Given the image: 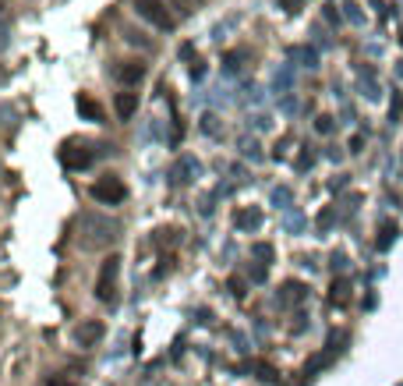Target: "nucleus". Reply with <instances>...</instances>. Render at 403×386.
Returning a JSON list of instances; mask_svg holds the SVG:
<instances>
[{
	"label": "nucleus",
	"instance_id": "1",
	"mask_svg": "<svg viewBox=\"0 0 403 386\" xmlns=\"http://www.w3.org/2000/svg\"><path fill=\"white\" fill-rule=\"evenodd\" d=\"M89 195L99 202V206H120V202L127 198V185H124L120 177L106 174V177H99V181H92V185H89Z\"/></svg>",
	"mask_w": 403,
	"mask_h": 386
},
{
	"label": "nucleus",
	"instance_id": "2",
	"mask_svg": "<svg viewBox=\"0 0 403 386\" xmlns=\"http://www.w3.org/2000/svg\"><path fill=\"white\" fill-rule=\"evenodd\" d=\"M117 273H120V259L110 255V259H103V266H99V280H96V298L106 301V305H114L117 301Z\"/></svg>",
	"mask_w": 403,
	"mask_h": 386
},
{
	"label": "nucleus",
	"instance_id": "3",
	"mask_svg": "<svg viewBox=\"0 0 403 386\" xmlns=\"http://www.w3.org/2000/svg\"><path fill=\"white\" fill-rule=\"evenodd\" d=\"M135 14L138 18H145L148 25H156V29H174V18L166 14V8H163V0H135Z\"/></svg>",
	"mask_w": 403,
	"mask_h": 386
},
{
	"label": "nucleus",
	"instance_id": "4",
	"mask_svg": "<svg viewBox=\"0 0 403 386\" xmlns=\"http://www.w3.org/2000/svg\"><path fill=\"white\" fill-rule=\"evenodd\" d=\"M92 159H96V153L89 146H64L60 149V164L68 170H85V167H92Z\"/></svg>",
	"mask_w": 403,
	"mask_h": 386
},
{
	"label": "nucleus",
	"instance_id": "5",
	"mask_svg": "<svg viewBox=\"0 0 403 386\" xmlns=\"http://www.w3.org/2000/svg\"><path fill=\"white\" fill-rule=\"evenodd\" d=\"M81 227H85V231H96V234L89 237V245H106V241H114L117 231H120L117 223H110V220H96V216H85Z\"/></svg>",
	"mask_w": 403,
	"mask_h": 386
},
{
	"label": "nucleus",
	"instance_id": "6",
	"mask_svg": "<svg viewBox=\"0 0 403 386\" xmlns=\"http://www.w3.org/2000/svg\"><path fill=\"white\" fill-rule=\"evenodd\" d=\"M114 78L120 86H138L145 78V64H142V60H120V64L114 68Z\"/></svg>",
	"mask_w": 403,
	"mask_h": 386
},
{
	"label": "nucleus",
	"instance_id": "7",
	"mask_svg": "<svg viewBox=\"0 0 403 386\" xmlns=\"http://www.w3.org/2000/svg\"><path fill=\"white\" fill-rule=\"evenodd\" d=\"M103 333H106V326H103V322L99 319H89V322H81V326H78V344H81V348H92V344H99L103 340Z\"/></svg>",
	"mask_w": 403,
	"mask_h": 386
},
{
	"label": "nucleus",
	"instance_id": "8",
	"mask_svg": "<svg viewBox=\"0 0 403 386\" xmlns=\"http://www.w3.org/2000/svg\"><path fill=\"white\" fill-rule=\"evenodd\" d=\"M114 110H117L120 120H131L135 110H138V92H117L114 96Z\"/></svg>",
	"mask_w": 403,
	"mask_h": 386
},
{
	"label": "nucleus",
	"instance_id": "9",
	"mask_svg": "<svg viewBox=\"0 0 403 386\" xmlns=\"http://www.w3.org/2000/svg\"><path fill=\"white\" fill-rule=\"evenodd\" d=\"M304 298H308V287L301 280H287L280 287V305H301Z\"/></svg>",
	"mask_w": 403,
	"mask_h": 386
},
{
	"label": "nucleus",
	"instance_id": "10",
	"mask_svg": "<svg viewBox=\"0 0 403 386\" xmlns=\"http://www.w3.org/2000/svg\"><path fill=\"white\" fill-rule=\"evenodd\" d=\"M233 227H237V231H259L262 227V209H241L237 216H233Z\"/></svg>",
	"mask_w": 403,
	"mask_h": 386
},
{
	"label": "nucleus",
	"instance_id": "11",
	"mask_svg": "<svg viewBox=\"0 0 403 386\" xmlns=\"http://www.w3.org/2000/svg\"><path fill=\"white\" fill-rule=\"evenodd\" d=\"M396 234H400V227H396L393 220H386V223H382V231H378V237H375V248H378V252H389L393 241H396Z\"/></svg>",
	"mask_w": 403,
	"mask_h": 386
},
{
	"label": "nucleus",
	"instance_id": "12",
	"mask_svg": "<svg viewBox=\"0 0 403 386\" xmlns=\"http://www.w3.org/2000/svg\"><path fill=\"white\" fill-rule=\"evenodd\" d=\"M78 114H81L85 120H96V125L103 120V107L96 103L92 96H78Z\"/></svg>",
	"mask_w": 403,
	"mask_h": 386
},
{
	"label": "nucleus",
	"instance_id": "13",
	"mask_svg": "<svg viewBox=\"0 0 403 386\" xmlns=\"http://www.w3.org/2000/svg\"><path fill=\"white\" fill-rule=\"evenodd\" d=\"M177 181H195L198 177V159H191V156H184L181 164H177Z\"/></svg>",
	"mask_w": 403,
	"mask_h": 386
},
{
	"label": "nucleus",
	"instance_id": "14",
	"mask_svg": "<svg viewBox=\"0 0 403 386\" xmlns=\"http://www.w3.org/2000/svg\"><path fill=\"white\" fill-rule=\"evenodd\" d=\"M347 298H350V280H347V276L333 280V294H329V301H333V305H343Z\"/></svg>",
	"mask_w": 403,
	"mask_h": 386
},
{
	"label": "nucleus",
	"instance_id": "15",
	"mask_svg": "<svg viewBox=\"0 0 403 386\" xmlns=\"http://www.w3.org/2000/svg\"><path fill=\"white\" fill-rule=\"evenodd\" d=\"M361 89H365L368 99H378V82H375L372 68H361Z\"/></svg>",
	"mask_w": 403,
	"mask_h": 386
},
{
	"label": "nucleus",
	"instance_id": "16",
	"mask_svg": "<svg viewBox=\"0 0 403 386\" xmlns=\"http://www.w3.org/2000/svg\"><path fill=\"white\" fill-rule=\"evenodd\" d=\"M251 255L255 259H262V266H269V262H272V245H265V241H259V245H251Z\"/></svg>",
	"mask_w": 403,
	"mask_h": 386
},
{
	"label": "nucleus",
	"instance_id": "17",
	"mask_svg": "<svg viewBox=\"0 0 403 386\" xmlns=\"http://www.w3.org/2000/svg\"><path fill=\"white\" fill-rule=\"evenodd\" d=\"M290 57L304 60V68H315V64H318V53H315V50H308V47H304V50H290Z\"/></svg>",
	"mask_w": 403,
	"mask_h": 386
},
{
	"label": "nucleus",
	"instance_id": "18",
	"mask_svg": "<svg viewBox=\"0 0 403 386\" xmlns=\"http://www.w3.org/2000/svg\"><path fill=\"white\" fill-rule=\"evenodd\" d=\"M343 344H347V333H343V330H333V333H329V355L343 351Z\"/></svg>",
	"mask_w": 403,
	"mask_h": 386
},
{
	"label": "nucleus",
	"instance_id": "19",
	"mask_svg": "<svg viewBox=\"0 0 403 386\" xmlns=\"http://www.w3.org/2000/svg\"><path fill=\"white\" fill-rule=\"evenodd\" d=\"M333 128H336V125H333V117H329V114L315 117V131H318V135H333Z\"/></svg>",
	"mask_w": 403,
	"mask_h": 386
},
{
	"label": "nucleus",
	"instance_id": "20",
	"mask_svg": "<svg viewBox=\"0 0 403 386\" xmlns=\"http://www.w3.org/2000/svg\"><path fill=\"white\" fill-rule=\"evenodd\" d=\"M400 114H403V96H400V92H393V103H389V120H400Z\"/></svg>",
	"mask_w": 403,
	"mask_h": 386
},
{
	"label": "nucleus",
	"instance_id": "21",
	"mask_svg": "<svg viewBox=\"0 0 403 386\" xmlns=\"http://www.w3.org/2000/svg\"><path fill=\"white\" fill-rule=\"evenodd\" d=\"M226 287H230V294H233V298H244V294H248V291H244V280H241V276H233V280L226 283Z\"/></svg>",
	"mask_w": 403,
	"mask_h": 386
},
{
	"label": "nucleus",
	"instance_id": "22",
	"mask_svg": "<svg viewBox=\"0 0 403 386\" xmlns=\"http://www.w3.org/2000/svg\"><path fill=\"white\" fill-rule=\"evenodd\" d=\"M333 220H336V209H326L322 216H318V231H329V227H333Z\"/></svg>",
	"mask_w": 403,
	"mask_h": 386
},
{
	"label": "nucleus",
	"instance_id": "23",
	"mask_svg": "<svg viewBox=\"0 0 403 386\" xmlns=\"http://www.w3.org/2000/svg\"><path fill=\"white\" fill-rule=\"evenodd\" d=\"M11 43V29H8V22H4V18H0V50H4Z\"/></svg>",
	"mask_w": 403,
	"mask_h": 386
},
{
	"label": "nucleus",
	"instance_id": "24",
	"mask_svg": "<svg viewBox=\"0 0 403 386\" xmlns=\"http://www.w3.org/2000/svg\"><path fill=\"white\" fill-rule=\"evenodd\" d=\"M237 60H241V53H226V60H223V64H226V71L233 75V71H237L241 64H237Z\"/></svg>",
	"mask_w": 403,
	"mask_h": 386
},
{
	"label": "nucleus",
	"instance_id": "25",
	"mask_svg": "<svg viewBox=\"0 0 403 386\" xmlns=\"http://www.w3.org/2000/svg\"><path fill=\"white\" fill-rule=\"evenodd\" d=\"M272 202H276V206H283V202H290V192L287 188H276L272 192Z\"/></svg>",
	"mask_w": 403,
	"mask_h": 386
},
{
	"label": "nucleus",
	"instance_id": "26",
	"mask_svg": "<svg viewBox=\"0 0 403 386\" xmlns=\"http://www.w3.org/2000/svg\"><path fill=\"white\" fill-rule=\"evenodd\" d=\"M347 18H350L354 25H361V22H365V14H361V11H357L354 4H347Z\"/></svg>",
	"mask_w": 403,
	"mask_h": 386
},
{
	"label": "nucleus",
	"instance_id": "27",
	"mask_svg": "<svg viewBox=\"0 0 403 386\" xmlns=\"http://www.w3.org/2000/svg\"><path fill=\"white\" fill-rule=\"evenodd\" d=\"M311 164H315V156L311 153H301V159H297V170H308Z\"/></svg>",
	"mask_w": 403,
	"mask_h": 386
},
{
	"label": "nucleus",
	"instance_id": "28",
	"mask_svg": "<svg viewBox=\"0 0 403 386\" xmlns=\"http://www.w3.org/2000/svg\"><path fill=\"white\" fill-rule=\"evenodd\" d=\"M248 276H251L255 283H262V280H265V266H255V270H248Z\"/></svg>",
	"mask_w": 403,
	"mask_h": 386
},
{
	"label": "nucleus",
	"instance_id": "29",
	"mask_svg": "<svg viewBox=\"0 0 403 386\" xmlns=\"http://www.w3.org/2000/svg\"><path fill=\"white\" fill-rule=\"evenodd\" d=\"M202 128H205L209 135H216V117H209V114H205V117H202Z\"/></svg>",
	"mask_w": 403,
	"mask_h": 386
},
{
	"label": "nucleus",
	"instance_id": "30",
	"mask_svg": "<svg viewBox=\"0 0 403 386\" xmlns=\"http://www.w3.org/2000/svg\"><path fill=\"white\" fill-rule=\"evenodd\" d=\"M343 266H347V255L336 252V255H333V270H343Z\"/></svg>",
	"mask_w": 403,
	"mask_h": 386
},
{
	"label": "nucleus",
	"instance_id": "31",
	"mask_svg": "<svg viewBox=\"0 0 403 386\" xmlns=\"http://www.w3.org/2000/svg\"><path fill=\"white\" fill-rule=\"evenodd\" d=\"M361 146H365V138L354 135V138H350V153H361Z\"/></svg>",
	"mask_w": 403,
	"mask_h": 386
},
{
	"label": "nucleus",
	"instance_id": "32",
	"mask_svg": "<svg viewBox=\"0 0 403 386\" xmlns=\"http://www.w3.org/2000/svg\"><path fill=\"white\" fill-rule=\"evenodd\" d=\"M181 4H184V11H195V8L202 4V0H181Z\"/></svg>",
	"mask_w": 403,
	"mask_h": 386
},
{
	"label": "nucleus",
	"instance_id": "33",
	"mask_svg": "<svg viewBox=\"0 0 403 386\" xmlns=\"http://www.w3.org/2000/svg\"><path fill=\"white\" fill-rule=\"evenodd\" d=\"M50 386H71V383H64V379H50Z\"/></svg>",
	"mask_w": 403,
	"mask_h": 386
},
{
	"label": "nucleus",
	"instance_id": "34",
	"mask_svg": "<svg viewBox=\"0 0 403 386\" xmlns=\"http://www.w3.org/2000/svg\"><path fill=\"white\" fill-rule=\"evenodd\" d=\"M396 71H400V75H403V60H400V68H396Z\"/></svg>",
	"mask_w": 403,
	"mask_h": 386
}]
</instances>
